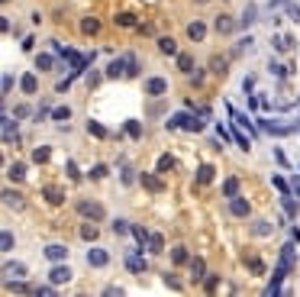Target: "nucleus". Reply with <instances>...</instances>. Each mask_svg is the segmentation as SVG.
Here are the masks:
<instances>
[{"mask_svg": "<svg viewBox=\"0 0 300 297\" xmlns=\"http://www.w3.org/2000/svg\"><path fill=\"white\" fill-rule=\"evenodd\" d=\"M171 262H174V265H190V252L184 246H174L171 249Z\"/></svg>", "mask_w": 300, "mask_h": 297, "instance_id": "nucleus-16", "label": "nucleus"}, {"mask_svg": "<svg viewBox=\"0 0 300 297\" xmlns=\"http://www.w3.org/2000/svg\"><path fill=\"white\" fill-rule=\"evenodd\" d=\"M288 13H291V19H297V23H300V10H297V6H288Z\"/></svg>", "mask_w": 300, "mask_h": 297, "instance_id": "nucleus-50", "label": "nucleus"}, {"mask_svg": "<svg viewBox=\"0 0 300 297\" xmlns=\"http://www.w3.org/2000/svg\"><path fill=\"white\" fill-rule=\"evenodd\" d=\"M36 68L39 71H52V55H36Z\"/></svg>", "mask_w": 300, "mask_h": 297, "instance_id": "nucleus-31", "label": "nucleus"}, {"mask_svg": "<svg viewBox=\"0 0 300 297\" xmlns=\"http://www.w3.org/2000/svg\"><path fill=\"white\" fill-rule=\"evenodd\" d=\"M223 194H226V197L239 194V178H226V181H223Z\"/></svg>", "mask_w": 300, "mask_h": 297, "instance_id": "nucleus-23", "label": "nucleus"}, {"mask_svg": "<svg viewBox=\"0 0 300 297\" xmlns=\"http://www.w3.org/2000/svg\"><path fill=\"white\" fill-rule=\"evenodd\" d=\"M3 204H6V207H13V204L19 207V204H23V197H19L16 191H3Z\"/></svg>", "mask_w": 300, "mask_h": 297, "instance_id": "nucleus-33", "label": "nucleus"}, {"mask_svg": "<svg viewBox=\"0 0 300 297\" xmlns=\"http://www.w3.org/2000/svg\"><path fill=\"white\" fill-rule=\"evenodd\" d=\"M136 74H139V61H136L133 55H129V68H126V78H136Z\"/></svg>", "mask_w": 300, "mask_h": 297, "instance_id": "nucleus-41", "label": "nucleus"}, {"mask_svg": "<svg viewBox=\"0 0 300 297\" xmlns=\"http://www.w3.org/2000/svg\"><path fill=\"white\" fill-rule=\"evenodd\" d=\"M203 288H207V291H216V288H220V278H216V275H207V278H203Z\"/></svg>", "mask_w": 300, "mask_h": 297, "instance_id": "nucleus-40", "label": "nucleus"}, {"mask_svg": "<svg viewBox=\"0 0 300 297\" xmlns=\"http://www.w3.org/2000/svg\"><path fill=\"white\" fill-rule=\"evenodd\" d=\"M213 165H200V168H197V184H210L213 181Z\"/></svg>", "mask_w": 300, "mask_h": 297, "instance_id": "nucleus-19", "label": "nucleus"}, {"mask_svg": "<svg viewBox=\"0 0 300 297\" xmlns=\"http://www.w3.org/2000/svg\"><path fill=\"white\" fill-rule=\"evenodd\" d=\"M165 285H168V288H174V291H181V281H178V278H171V275H165Z\"/></svg>", "mask_w": 300, "mask_h": 297, "instance_id": "nucleus-45", "label": "nucleus"}, {"mask_svg": "<svg viewBox=\"0 0 300 297\" xmlns=\"http://www.w3.org/2000/svg\"><path fill=\"white\" fill-rule=\"evenodd\" d=\"M45 259H49V262H61V259H68V249L65 246H49V249H45Z\"/></svg>", "mask_w": 300, "mask_h": 297, "instance_id": "nucleus-17", "label": "nucleus"}, {"mask_svg": "<svg viewBox=\"0 0 300 297\" xmlns=\"http://www.w3.org/2000/svg\"><path fill=\"white\" fill-rule=\"evenodd\" d=\"M52 120H71V110H68V107H58V110H52Z\"/></svg>", "mask_w": 300, "mask_h": 297, "instance_id": "nucleus-35", "label": "nucleus"}, {"mask_svg": "<svg viewBox=\"0 0 300 297\" xmlns=\"http://www.w3.org/2000/svg\"><path fill=\"white\" fill-rule=\"evenodd\" d=\"M252 233H255V236H268V233H271V223H265V220H258V223L252 226Z\"/></svg>", "mask_w": 300, "mask_h": 297, "instance_id": "nucleus-34", "label": "nucleus"}, {"mask_svg": "<svg viewBox=\"0 0 300 297\" xmlns=\"http://www.w3.org/2000/svg\"><path fill=\"white\" fill-rule=\"evenodd\" d=\"M87 133H91V136H100V139H104V136H107V129L100 126V123H94V120H91V123H87Z\"/></svg>", "mask_w": 300, "mask_h": 297, "instance_id": "nucleus-36", "label": "nucleus"}, {"mask_svg": "<svg viewBox=\"0 0 300 297\" xmlns=\"http://www.w3.org/2000/svg\"><path fill=\"white\" fill-rule=\"evenodd\" d=\"M271 74H278V78H288V65H271Z\"/></svg>", "mask_w": 300, "mask_h": 297, "instance_id": "nucleus-43", "label": "nucleus"}, {"mask_svg": "<svg viewBox=\"0 0 300 297\" xmlns=\"http://www.w3.org/2000/svg\"><path fill=\"white\" fill-rule=\"evenodd\" d=\"M149 252H152V255L165 252V236H161V233H152V236H149Z\"/></svg>", "mask_w": 300, "mask_h": 297, "instance_id": "nucleus-15", "label": "nucleus"}, {"mask_svg": "<svg viewBox=\"0 0 300 297\" xmlns=\"http://www.w3.org/2000/svg\"><path fill=\"white\" fill-rule=\"evenodd\" d=\"M81 32H84V36H97L100 32V19L97 16H84L81 19Z\"/></svg>", "mask_w": 300, "mask_h": 297, "instance_id": "nucleus-13", "label": "nucleus"}, {"mask_svg": "<svg viewBox=\"0 0 300 297\" xmlns=\"http://www.w3.org/2000/svg\"><path fill=\"white\" fill-rule=\"evenodd\" d=\"M107 262H110V255H107L104 249H91V252H87V265H94V268H104Z\"/></svg>", "mask_w": 300, "mask_h": 297, "instance_id": "nucleus-9", "label": "nucleus"}, {"mask_svg": "<svg viewBox=\"0 0 300 297\" xmlns=\"http://www.w3.org/2000/svg\"><path fill=\"white\" fill-rule=\"evenodd\" d=\"M129 68V58H113L110 68H107V78H120V74H126Z\"/></svg>", "mask_w": 300, "mask_h": 297, "instance_id": "nucleus-10", "label": "nucleus"}, {"mask_svg": "<svg viewBox=\"0 0 300 297\" xmlns=\"http://www.w3.org/2000/svg\"><path fill=\"white\" fill-rule=\"evenodd\" d=\"M104 294H110V297H113V294H123V288H120V285H110V288H107Z\"/></svg>", "mask_w": 300, "mask_h": 297, "instance_id": "nucleus-49", "label": "nucleus"}, {"mask_svg": "<svg viewBox=\"0 0 300 297\" xmlns=\"http://www.w3.org/2000/svg\"><path fill=\"white\" fill-rule=\"evenodd\" d=\"M190 278H194V281L207 278V262H203V259H190Z\"/></svg>", "mask_w": 300, "mask_h": 297, "instance_id": "nucleus-11", "label": "nucleus"}, {"mask_svg": "<svg viewBox=\"0 0 300 297\" xmlns=\"http://www.w3.org/2000/svg\"><path fill=\"white\" fill-rule=\"evenodd\" d=\"M168 129H187V133H200L203 123L197 120V116H190V113H174L171 120H168Z\"/></svg>", "mask_w": 300, "mask_h": 297, "instance_id": "nucleus-1", "label": "nucleus"}, {"mask_svg": "<svg viewBox=\"0 0 300 297\" xmlns=\"http://www.w3.org/2000/svg\"><path fill=\"white\" fill-rule=\"evenodd\" d=\"M229 213H233V217H249V200L245 197H229Z\"/></svg>", "mask_w": 300, "mask_h": 297, "instance_id": "nucleus-8", "label": "nucleus"}, {"mask_svg": "<svg viewBox=\"0 0 300 297\" xmlns=\"http://www.w3.org/2000/svg\"><path fill=\"white\" fill-rule=\"evenodd\" d=\"M155 168H158V175H168V171L174 168V158L171 155H158V165H155Z\"/></svg>", "mask_w": 300, "mask_h": 297, "instance_id": "nucleus-24", "label": "nucleus"}, {"mask_svg": "<svg viewBox=\"0 0 300 297\" xmlns=\"http://www.w3.org/2000/svg\"><path fill=\"white\" fill-rule=\"evenodd\" d=\"M165 91H168V81L165 78H149L146 81V94H149V97H161Z\"/></svg>", "mask_w": 300, "mask_h": 297, "instance_id": "nucleus-5", "label": "nucleus"}, {"mask_svg": "<svg viewBox=\"0 0 300 297\" xmlns=\"http://www.w3.org/2000/svg\"><path fill=\"white\" fill-rule=\"evenodd\" d=\"M0 249H3V252H10V249H13V233L3 230V236H0Z\"/></svg>", "mask_w": 300, "mask_h": 297, "instance_id": "nucleus-39", "label": "nucleus"}, {"mask_svg": "<svg viewBox=\"0 0 300 297\" xmlns=\"http://www.w3.org/2000/svg\"><path fill=\"white\" fill-rule=\"evenodd\" d=\"M42 197L49 200L52 207H61V204H65V191H61L58 184H49V188H42Z\"/></svg>", "mask_w": 300, "mask_h": 297, "instance_id": "nucleus-4", "label": "nucleus"}, {"mask_svg": "<svg viewBox=\"0 0 300 297\" xmlns=\"http://www.w3.org/2000/svg\"><path fill=\"white\" fill-rule=\"evenodd\" d=\"M216 32H233L236 29V23H233V19H229V16H216Z\"/></svg>", "mask_w": 300, "mask_h": 297, "instance_id": "nucleus-25", "label": "nucleus"}, {"mask_svg": "<svg viewBox=\"0 0 300 297\" xmlns=\"http://www.w3.org/2000/svg\"><path fill=\"white\" fill-rule=\"evenodd\" d=\"M236 142H239V146H242L245 152H249V139H245V136H242V133H236Z\"/></svg>", "mask_w": 300, "mask_h": 297, "instance_id": "nucleus-48", "label": "nucleus"}, {"mask_svg": "<svg viewBox=\"0 0 300 297\" xmlns=\"http://www.w3.org/2000/svg\"><path fill=\"white\" fill-rule=\"evenodd\" d=\"M158 52L161 55H178V42H174V36H158Z\"/></svg>", "mask_w": 300, "mask_h": 297, "instance_id": "nucleus-12", "label": "nucleus"}, {"mask_svg": "<svg viewBox=\"0 0 300 297\" xmlns=\"http://www.w3.org/2000/svg\"><path fill=\"white\" fill-rule=\"evenodd\" d=\"M126 268H129V272H136V275H142V272H146V262H142L139 255H126Z\"/></svg>", "mask_w": 300, "mask_h": 297, "instance_id": "nucleus-21", "label": "nucleus"}, {"mask_svg": "<svg viewBox=\"0 0 300 297\" xmlns=\"http://www.w3.org/2000/svg\"><path fill=\"white\" fill-rule=\"evenodd\" d=\"M49 281H52V285H65V281H71V268H68V265H55L49 272Z\"/></svg>", "mask_w": 300, "mask_h": 297, "instance_id": "nucleus-6", "label": "nucleus"}, {"mask_svg": "<svg viewBox=\"0 0 300 297\" xmlns=\"http://www.w3.org/2000/svg\"><path fill=\"white\" fill-rule=\"evenodd\" d=\"M49 155H52V152H49V146H39L36 152H32V162H39V165H45V162H49Z\"/></svg>", "mask_w": 300, "mask_h": 297, "instance_id": "nucleus-29", "label": "nucleus"}, {"mask_svg": "<svg viewBox=\"0 0 300 297\" xmlns=\"http://www.w3.org/2000/svg\"><path fill=\"white\" fill-rule=\"evenodd\" d=\"M187 39H194V42H203V39H207V26H203L200 19H197V23H190V26H187Z\"/></svg>", "mask_w": 300, "mask_h": 297, "instance_id": "nucleus-14", "label": "nucleus"}, {"mask_svg": "<svg viewBox=\"0 0 300 297\" xmlns=\"http://www.w3.org/2000/svg\"><path fill=\"white\" fill-rule=\"evenodd\" d=\"M275 188L281 191V194H288V181H284V178H275Z\"/></svg>", "mask_w": 300, "mask_h": 297, "instance_id": "nucleus-47", "label": "nucleus"}, {"mask_svg": "<svg viewBox=\"0 0 300 297\" xmlns=\"http://www.w3.org/2000/svg\"><path fill=\"white\" fill-rule=\"evenodd\" d=\"M23 175H26V165H19V162H13L10 168H6V178H10V181H23Z\"/></svg>", "mask_w": 300, "mask_h": 297, "instance_id": "nucleus-22", "label": "nucleus"}, {"mask_svg": "<svg viewBox=\"0 0 300 297\" xmlns=\"http://www.w3.org/2000/svg\"><path fill=\"white\" fill-rule=\"evenodd\" d=\"M3 275H6V278H13V275H16V278H23L26 268L23 265H3Z\"/></svg>", "mask_w": 300, "mask_h": 297, "instance_id": "nucleus-32", "label": "nucleus"}, {"mask_svg": "<svg viewBox=\"0 0 300 297\" xmlns=\"http://www.w3.org/2000/svg\"><path fill=\"white\" fill-rule=\"evenodd\" d=\"M126 230H129V223H126V220H113V233H117V236H123Z\"/></svg>", "mask_w": 300, "mask_h": 297, "instance_id": "nucleus-42", "label": "nucleus"}, {"mask_svg": "<svg viewBox=\"0 0 300 297\" xmlns=\"http://www.w3.org/2000/svg\"><path fill=\"white\" fill-rule=\"evenodd\" d=\"M139 181H142V188H146V191H152V194H161V191H165V181H161L158 175H152V171H142V178H139Z\"/></svg>", "mask_w": 300, "mask_h": 297, "instance_id": "nucleus-3", "label": "nucleus"}, {"mask_svg": "<svg viewBox=\"0 0 300 297\" xmlns=\"http://www.w3.org/2000/svg\"><path fill=\"white\" fill-rule=\"evenodd\" d=\"M245 265L252 268V275H265V262L258 259V255H252V259H245Z\"/></svg>", "mask_w": 300, "mask_h": 297, "instance_id": "nucleus-27", "label": "nucleus"}, {"mask_svg": "<svg viewBox=\"0 0 300 297\" xmlns=\"http://www.w3.org/2000/svg\"><path fill=\"white\" fill-rule=\"evenodd\" d=\"M78 213L84 220H104L107 217V210L97 204V200H78Z\"/></svg>", "mask_w": 300, "mask_h": 297, "instance_id": "nucleus-2", "label": "nucleus"}, {"mask_svg": "<svg viewBox=\"0 0 300 297\" xmlns=\"http://www.w3.org/2000/svg\"><path fill=\"white\" fill-rule=\"evenodd\" d=\"M107 175H110L107 165H94V168H91V178H97V181H100V178H107Z\"/></svg>", "mask_w": 300, "mask_h": 297, "instance_id": "nucleus-38", "label": "nucleus"}, {"mask_svg": "<svg viewBox=\"0 0 300 297\" xmlns=\"http://www.w3.org/2000/svg\"><path fill=\"white\" fill-rule=\"evenodd\" d=\"M32 294H36V297H52L55 291H52V288H36V291H32Z\"/></svg>", "mask_w": 300, "mask_h": 297, "instance_id": "nucleus-46", "label": "nucleus"}, {"mask_svg": "<svg viewBox=\"0 0 300 297\" xmlns=\"http://www.w3.org/2000/svg\"><path fill=\"white\" fill-rule=\"evenodd\" d=\"M284 210H288V213H291V217H294V213H297V207H294V200H291L288 194H284Z\"/></svg>", "mask_w": 300, "mask_h": 297, "instance_id": "nucleus-44", "label": "nucleus"}, {"mask_svg": "<svg viewBox=\"0 0 300 297\" xmlns=\"http://www.w3.org/2000/svg\"><path fill=\"white\" fill-rule=\"evenodd\" d=\"M81 239H84V243H97V236H100V230H97V220H87L84 226H81Z\"/></svg>", "mask_w": 300, "mask_h": 297, "instance_id": "nucleus-7", "label": "nucleus"}, {"mask_svg": "<svg viewBox=\"0 0 300 297\" xmlns=\"http://www.w3.org/2000/svg\"><path fill=\"white\" fill-rule=\"evenodd\" d=\"M210 71H213V74H226V58L213 55V58H210Z\"/></svg>", "mask_w": 300, "mask_h": 297, "instance_id": "nucleus-26", "label": "nucleus"}, {"mask_svg": "<svg viewBox=\"0 0 300 297\" xmlns=\"http://www.w3.org/2000/svg\"><path fill=\"white\" fill-rule=\"evenodd\" d=\"M19 87H23V94H36V91H39L36 74H23V78H19Z\"/></svg>", "mask_w": 300, "mask_h": 297, "instance_id": "nucleus-18", "label": "nucleus"}, {"mask_svg": "<svg viewBox=\"0 0 300 297\" xmlns=\"http://www.w3.org/2000/svg\"><path fill=\"white\" fill-rule=\"evenodd\" d=\"M126 136L139 139V136H142V123H139V120H129V123H126Z\"/></svg>", "mask_w": 300, "mask_h": 297, "instance_id": "nucleus-30", "label": "nucleus"}, {"mask_svg": "<svg viewBox=\"0 0 300 297\" xmlns=\"http://www.w3.org/2000/svg\"><path fill=\"white\" fill-rule=\"evenodd\" d=\"M133 236L139 239V246H146V243H149V236H152V233H146V230H142V226H133Z\"/></svg>", "mask_w": 300, "mask_h": 297, "instance_id": "nucleus-37", "label": "nucleus"}, {"mask_svg": "<svg viewBox=\"0 0 300 297\" xmlns=\"http://www.w3.org/2000/svg\"><path fill=\"white\" fill-rule=\"evenodd\" d=\"M113 23H117V26H139L133 13H117V16H113Z\"/></svg>", "mask_w": 300, "mask_h": 297, "instance_id": "nucleus-28", "label": "nucleus"}, {"mask_svg": "<svg viewBox=\"0 0 300 297\" xmlns=\"http://www.w3.org/2000/svg\"><path fill=\"white\" fill-rule=\"evenodd\" d=\"M174 58H178V68H181L184 74H190V71H194V58H190L187 52H178V55H174Z\"/></svg>", "mask_w": 300, "mask_h": 297, "instance_id": "nucleus-20", "label": "nucleus"}]
</instances>
